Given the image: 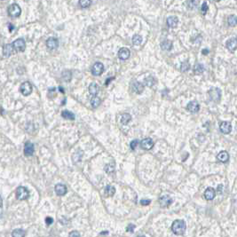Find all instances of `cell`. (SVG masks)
<instances>
[{
	"mask_svg": "<svg viewBox=\"0 0 237 237\" xmlns=\"http://www.w3.org/2000/svg\"><path fill=\"white\" fill-rule=\"evenodd\" d=\"M69 236H80V234L77 231H73V232L69 233Z\"/></svg>",
	"mask_w": 237,
	"mask_h": 237,
	"instance_id": "obj_44",
	"label": "cell"
},
{
	"mask_svg": "<svg viewBox=\"0 0 237 237\" xmlns=\"http://www.w3.org/2000/svg\"><path fill=\"white\" fill-rule=\"evenodd\" d=\"M104 71V66L102 63L100 62H96L93 64V66L92 67V74L93 76L99 77L100 76Z\"/></svg>",
	"mask_w": 237,
	"mask_h": 237,
	"instance_id": "obj_7",
	"label": "cell"
},
{
	"mask_svg": "<svg viewBox=\"0 0 237 237\" xmlns=\"http://www.w3.org/2000/svg\"><path fill=\"white\" fill-rule=\"evenodd\" d=\"M15 52L14 48L13 46V44H5L4 47H3V54L5 57H9L11 56L12 54H13Z\"/></svg>",
	"mask_w": 237,
	"mask_h": 237,
	"instance_id": "obj_10",
	"label": "cell"
},
{
	"mask_svg": "<svg viewBox=\"0 0 237 237\" xmlns=\"http://www.w3.org/2000/svg\"><path fill=\"white\" fill-rule=\"evenodd\" d=\"M227 22H228V25H229V26H235L237 23L236 16H235V15H230V16H228V18H227Z\"/></svg>",
	"mask_w": 237,
	"mask_h": 237,
	"instance_id": "obj_31",
	"label": "cell"
},
{
	"mask_svg": "<svg viewBox=\"0 0 237 237\" xmlns=\"http://www.w3.org/2000/svg\"><path fill=\"white\" fill-rule=\"evenodd\" d=\"M172 202H173L172 198L168 195H163L159 198V203L161 207H168L172 203Z\"/></svg>",
	"mask_w": 237,
	"mask_h": 237,
	"instance_id": "obj_8",
	"label": "cell"
},
{
	"mask_svg": "<svg viewBox=\"0 0 237 237\" xmlns=\"http://www.w3.org/2000/svg\"><path fill=\"white\" fill-rule=\"evenodd\" d=\"M215 196H216V191L212 187H208L205 190V192H204V197L208 201L213 200L214 197H215Z\"/></svg>",
	"mask_w": 237,
	"mask_h": 237,
	"instance_id": "obj_19",
	"label": "cell"
},
{
	"mask_svg": "<svg viewBox=\"0 0 237 237\" xmlns=\"http://www.w3.org/2000/svg\"><path fill=\"white\" fill-rule=\"evenodd\" d=\"M208 53H209V50H207V49H204V50L202 51V53H203V54H207Z\"/></svg>",
	"mask_w": 237,
	"mask_h": 237,
	"instance_id": "obj_47",
	"label": "cell"
},
{
	"mask_svg": "<svg viewBox=\"0 0 237 237\" xmlns=\"http://www.w3.org/2000/svg\"><path fill=\"white\" fill-rule=\"evenodd\" d=\"M46 46L50 50H54L59 46V41L55 38H50L46 41Z\"/></svg>",
	"mask_w": 237,
	"mask_h": 237,
	"instance_id": "obj_13",
	"label": "cell"
},
{
	"mask_svg": "<svg viewBox=\"0 0 237 237\" xmlns=\"http://www.w3.org/2000/svg\"><path fill=\"white\" fill-rule=\"evenodd\" d=\"M83 151L82 150H78V151H77L74 155H73V156H72V158H73V163H77L78 162H80L81 161V158H82V156H83Z\"/></svg>",
	"mask_w": 237,
	"mask_h": 237,
	"instance_id": "obj_27",
	"label": "cell"
},
{
	"mask_svg": "<svg viewBox=\"0 0 237 237\" xmlns=\"http://www.w3.org/2000/svg\"><path fill=\"white\" fill-rule=\"evenodd\" d=\"M203 71H204V67L201 63H197L194 67V73L196 75H201L202 73H203Z\"/></svg>",
	"mask_w": 237,
	"mask_h": 237,
	"instance_id": "obj_26",
	"label": "cell"
},
{
	"mask_svg": "<svg viewBox=\"0 0 237 237\" xmlns=\"http://www.w3.org/2000/svg\"><path fill=\"white\" fill-rule=\"evenodd\" d=\"M161 48L164 51H171L172 48V42L170 40H164L161 44Z\"/></svg>",
	"mask_w": 237,
	"mask_h": 237,
	"instance_id": "obj_23",
	"label": "cell"
},
{
	"mask_svg": "<svg viewBox=\"0 0 237 237\" xmlns=\"http://www.w3.org/2000/svg\"><path fill=\"white\" fill-rule=\"evenodd\" d=\"M108 235V232H101V233H100V235Z\"/></svg>",
	"mask_w": 237,
	"mask_h": 237,
	"instance_id": "obj_45",
	"label": "cell"
},
{
	"mask_svg": "<svg viewBox=\"0 0 237 237\" xmlns=\"http://www.w3.org/2000/svg\"><path fill=\"white\" fill-rule=\"evenodd\" d=\"M32 90H33V87L29 82H24L20 87V91L24 96H28L29 94H31Z\"/></svg>",
	"mask_w": 237,
	"mask_h": 237,
	"instance_id": "obj_6",
	"label": "cell"
},
{
	"mask_svg": "<svg viewBox=\"0 0 237 237\" xmlns=\"http://www.w3.org/2000/svg\"><path fill=\"white\" fill-rule=\"evenodd\" d=\"M132 43L134 45H140L142 43V37L140 35H134L132 38Z\"/></svg>",
	"mask_w": 237,
	"mask_h": 237,
	"instance_id": "obj_35",
	"label": "cell"
},
{
	"mask_svg": "<svg viewBox=\"0 0 237 237\" xmlns=\"http://www.w3.org/2000/svg\"><path fill=\"white\" fill-rule=\"evenodd\" d=\"M140 146L142 149L145 150H150L153 146H154V141L152 140V139L150 138H146L144 140H141L140 142Z\"/></svg>",
	"mask_w": 237,
	"mask_h": 237,
	"instance_id": "obj_9",
	"label": "cell"
},
{
	"mask_svg": "<svg viewBox=\"0 0 237 237\" xmlns=\"http://www.w3.org/2000/svg\"><path fill=\"white\" fill-rule=\"evenodd\" d=\"M150 202H151V201H150V200H148V199H142V200L140 201V204H141V205H143V206L149 205V204H150Z\"/></svg>",
	"mask_w": 237,
	"mask_h": 237,
	"instance_id": "obj_42",
	"label": "cell"
},
{
	"mask_svg": "<svg viewBox=\"0 0 237 237\" xmlns=\"http://www.w3.org/2000/svg\"><path fill=\"white\" fill-rule=\"evenodd\" d=\"M54 190H55V193L60 196L66 195L67 191V186L64 184H57L54 187Z\"/></svg>",
	"mask_w": 237,
	"mask_h": 237,
	"instance_id": "obj_14",
	"label": "cell"
},
{
	"mask_svg": "<svg viewBox=\"0 0 237 237\" xmlns=\"http://www.w3.org/2000/svg\"><path fill=\"white\" fill-rule=\"evenodd\" d=\"M112 79H114V77H111L110 79H107V82H106V85H107V84L108 83H110V80H112Z\"/></svg>",
	"mask_w": 237,
	"mask_h": 237,
	"instance_id": "obj_46",
	"label": "cell"
},
{
	"mask_svg": "<svg viewBox=\"0 0 237 237\" xmlns=\"http://www.w3.org/2000/svg\"><path fill=\"white\" fill-rule=\"evenodd\" d=\"M61 117H63V118L65 119H68V120H75V115L72 113V112H70V111H68V110H64V111H62L61 112Z\"/></svg>",
	"mask_w": 237,
	"mask_h": 237,
	"instance_id": "obj_25",
	"label": "cell"
},
{
	"mask_svg": "<svg viewBox=\"0 0 237 237\" xmlns=\"http://www.w3.org/2000/svg\"><path fill=\"white\" fill-rule=\"evenodd\" d=\"M186 223L184 220L182 219H176L173 221V223L171 225V231L173 232V234L177 235H184L185 231H186Z\"/></svg>",
	"mask_w": 237,
	"mask_h": 237,
	"instance_id": "obj_1",
	"label": "cell"
},
{
	"mask_svg": "<svg viewBox=\"0 0 237 237\" xmlns=\"http://www.w3.org/2000/svg\"><path fill=\"white\" fill-rule=\"evenodd\" d=\"M237 47V41L235 38H232L229 40H227L226 42V48L231 51V52H235L236 50Z\"/></svg>",
	"mask_w": 237,
	"mask_h": 237,
	"instance_id": "obj_18",
	"label": "cell"
},
{
	"mask_svg": "<svg viewBox=\"0 0 237 237\" xmlns=\"http://www.w3.org/2000/svg\"><path fill=\"white\" fill-rule=\"evenodd\" d=\"M3 1H5V0H3Z\"/></svg>",
	"mask_w": 237,
	"mask_h": 237,
	"instance_id": "obj_51",
	"label": "cell"
},
{
	"mask_svg": "<svg viewBox=\"0 0 237 237\" xmlns=\"http://www.w3.org/2000/svg\"><path fill=\"white\" fill-rule=\"evenodd\" d=\"M130 54H131L130 50H129L128 48H126V47H123V48H121L118 51L119 59L122 60V61H125V60L129 59Z\"/></svg>",
	"mask_w": 237,
	"mask_h": 237,
	"instance_id": "obj_11",
	"label": "cell"
},
{
	"mask_svg": "<svg viewBox=\"0 0 237 237\" xmlns=\"http://www.w3.org/2000/svg\"><path fill=\"white\" fill-rule=\"evenodd\" d=\"M145 84L146 86L152 87L156 84V79L154 78L153 77H147L146 78H145Z\"/></svg>",
	"mask_w": 237,
	"mask_h": 237,
	"instance_id": "obj_34",
	"label": "cell"
},
{
	"mask_svg": "<svg viewBox=\"0 0 237 237\" xmlns=\"http://www.w3.org/2000/svg\"><path fill=\"white\" fill-rule=\"evenodd\" d=\"M92 5V0H79V5L82 8H88Z\"/></svg>",
	"mask_w": 237,
	"mask_h": 237,
	"instance_id": "obj_33",
	"label": "cell"
},
{
	"mask_svg": "<svg viewBox=\"0 0 237 237\" xmlns=\"http://www.w3.org/2000/svg\"><path fill=\"white\" fill-rule=\"evenodd\" d=\"M3 205V200H2V197L0 196V207H2Z\"/></svg>",
	"mask_w": 237,
	"mask_h": 237,
	"instance_id": "obj_48",
	"label": "cell"
},
{
	"mask_svg": "<svg viewBox=\"0 0 237 237\" xmlns=\"http://www.w3.org/2000/svg\"><path fill=\"white\" fill-rule=\"evenodd\" d=\"M199 4V0H187L186 1V6L188 7V9H194L196 8Z\"/></svg>",
	"mask_w": 237,
	"mask_h": 237,
	"instance_id": "obj_30",
	"label": "cell"
},
{
	"mask_svg": "<svg viewBox=\"0 0 237 237\" xmlns=\"http://www.w3.org/2000/svg\"><path fill=\"white\" fill-rule=\"evenodd\" d=\"M189 68H190V64H189L188 61H184V62L181 64V67H180V70H181L182 72H186V71L189 70Z\"/></svg>",
	"mask_w": 237,
	"mask_h": 237,
	"instance_id": "obj_38",
	"label": "cell"
},
{
	"mask_svg": "<svg viewBox=\"0 0 237 237\" xmlns=\"http://www.w3.org/2000/svg\"><path fill=\"white\" fill-rule=\"evenodd\" d=\"M219 129L224 134H229L232 132V125L228 122H222L219 125Z\"/></svg>",
	"mask_w": 237,
	"mask_h": 237,
	"instance_id": "obj_15",
	"label": "cell"
},
{
	"mask_svg": "<svg viewBox=\"0 0 237 237\" xmlns=\"http://www.w3.org/2000/svg\"><path fill=\"white\" fill-rule=\"evenodd\" d=\"M132 89L135 93L140 94L144 91V85L140 82H133L132 84Z\"/></svg>",
	"mask_w": 237,
	"mask_h": 237,
	"instance_id": "obj_16",
	"label": "cell"
},
{
	"mask_svg": "<svg viewBox=\"0 0 237 237\" xmlns=\"http://www.w3.org/2000/svg\"><path fill=\"white\" fill-rule=\"evenodd\" d=\"M71 77H72V75L69 70H66V71L62 72V78L65 82H69L71 80Z\"/></svg>",
	"mask_w": 237,
	"mask_h": 237,
	"instance_id": "obj_36",
	"label": "cell"
},
{
	"mask_svg": "<svg viewBox=\"0 0 237 237\" xmlns=\"http://www.w3.org/2000/svg\"><path fill=\"white\" fill-rule=\"evenodd\" d=\"M9 26H10V31H12V30H13V26H12L11 24H10Z\"/></svg>",
	"mask_w": 237,
	"mask_h": 237,
	"instance_id": "obj_49",
	"label": "cell"
},
{
	"mask_svg": "<svg viewBox=\"0 0 237 237\" xmlns=\"http://www.w3.org/2000/svg\"><path fill=\"white\" fill-rule=\"evenodd\" d=\"M21 13V9L17 4H13L8 7V14L13 18L19 17Z\"/></svg>",
	"mask_w": 237,
	"mask_h": 237,
	"instance_id": "obj_4",
	"label": "cell"
},
{
	"mask_svg": "<svg viewBox=\"0 0 237 237\" xmlns=\"http://www.w3.org/2000/svg\"><path fill=\"white\" fill-rule=\"evenodd\" d=\"M178 23H179V19L175 16H170L168 19H167V25L168 27H170L171 28H176L178 26Z\"/></svg>",
	"mask_w": 237,
	"mask_h": 237,
	"instance_id": "obj_20",
	"label": "cell"
},
{
	"mask_svg": "<svg viewBox=\"0 0 237 237\" xmlns=\"http://www.w3.org/2000/svg\"><path fill=\"white\" fill-rule=\"evenodd\" d=\"M15 196H16V198L18 200L24 201V200H27L28 198V196H29V192H28V190L27 189L25 186H19L16 189Z\"/></svg>",
	"mask_w": 237,
	"mask_h": 237,
	"instance_id": "obj_2",
	"label": "cell"
},
{
	"mask_svg": "<svg viewBox=\"0 0 237 237\" xmlns=\"http://www.w3.org/2000/svg\"><path fill=\"white\" fill-rule=\"evenodd\" d=\"M104 193H105L106 196H113L114 195H115V193H116V189H115V187L114 186H107L105 187V190H104Z\"/></svg>",
	"mask_w": 237,
	"mask_h": 237,
	"instance_id": "obj_24",
	"label": "cell"
},
{
	"mask_svg": "<svg viewBox=\"0 0 237 237\" xmlns=\"http://www.w3.org/2000/svg\"><path fill=\"white\" fill-rule=\"evenodd\" d=\"M45 223L47 225H52L53 223V218H50V217H47V218H45Z\"/></svg>",
	"mask_w": 237,
	"mask_h": 237,
	"instance_id": "obj_43",
	"label": "cell"
},
{
	"mask_svg": "<svg viewBox=\"0 0 237 237\" xmlns=\"http://www.w3.org/2000/svg\"><path fill=\"white\" fill-rule=\"evenodd\" d=\"M25 235H26V233L22 229H15L12 233V235L13 237H23L25 236Z\"/></svg>",
	"mask_w": 237,
	"mask_h": 237,
	"instance_id": "obj_32",
	"label": "cell"
},
{
	"mask_svg": "<svg viewBox=\"0 0 237 237\" xmlns=\"http://www.w3.org/2000/svg\"><path fill=\"white\" fill-rule=\"evenodd\" d=\"M217 158L219 162L221 163H226L229 159V155L226 151H221L218 154L217 156Z\"/></svg>",
	"mask_w": 237,
	"mask_h": 237,
	"instance_id": "obj_21",
	"label": "cell"
},
{
	"mask_svg": "<svg viewBox=\"0 0 237 237\" xmlns=\"http://www.w3.org/2000/svg\"><path fill=\"white\" fill-rule=\"evenodd\" d=\"M208 10H209V6L207 5V3L204 2V3L202 5V7H201V13H202V15H206Z\"/></svg>",
	"mask_w": 237,
	"mask_h": 237,
	"instance_id": "obj_37",
	"label": "cell"
},
{
	"mask_svg": "<svg viewBox=\"0 0 237 237\" xmlns=\"http://www.w3.org/2000/svg\"><path fill=\"white\" fill-rule=\"evenodd\" d=\"M134 229H135V225L133 224L128 225L127 227H126V231H127V232H131V233H133V232H134Z\"/></svg>",
	"mask_w": 237,
	"mask_h": 237,
	"instance_id": "obj_41",
	"label": "cell"
},
{
	"mask_svg": "<svg viewBox=\"0 0 237 237\" xmlns=\"http://www.w3.org/2000/svg\"><path fill=\"white\" fill-rule=\"evenodd\" d=\"M212 1H215V2H219L220 0H212Z\"/></svg>",
	"mask_w": 237,
	"mask_h": 237,
	"instance_id": "obj_50",
	"label": "cell"
},
{
	"mask_svg": "<svg viewBox=\"0 0 237 237\" xmlns=\"http://www.w3.org/2000/svg\"><path fill=\"white\" fill-rule=\"evenodd\" d=\"M24 155L26 156H33L34 152H35V146L31 143V142H27L24 146Z\"/></svg>",
	"mask_w": 237,
	"mask_h": 237,
	"instance_id": "obj_12",
	"label": "cell"
},
{
	"mask_svg": "<svg viewBox=\"0 0 237 237\" xmlns=\"http://www.w3.org/2000/svg\"><path fill=\"white\" fill-rule=\"evenodd\" d=\"M114 170H115V164H114V163H109V164H107L105 166V171L106 172H107V173H111L112 171H114Z\"/></svg>",
	"mask_w": 237,
	"mask_h": 237,
	"instance_id": "obj_39",
	"label": "cell"
},
{
	"mask_svg": "<svg viewBox=\"0 0 237 237\" xmlns=\"http://www.w3.org/2000/svg\"><path fill=\"white\" fill-rule=\"evenodd\" d=\"M186 109L191 113H197L200 109V106L197 101H190L186 106Z\"/></svg>",
	"mask_w": 237,
	"mask_h": 237,
	"instance_id": "obj_17",
	"label": "cell"
},
{
	"mask_svg": "<svg viewBox=\"0 0 237 237\" xmlns=\"http://www.w3.org/2000/svg\"><path fill=\"white\" fill-rule=\"evenodd\" d=\"M131 120H132V117H131V115L128 114V113H125V114H123V115L122 116L121 123H122L123 124L126 125V124L129 123V122H130Z\"/></svg>",
	"mask_w": 237,
	"mask_h": 237,
	"instance_id": "obj_29",
	"label": "cell"
},
{
	"mask_svg": "<svg viewBox=\"0 0 237 237\" xmlns=\"http://www.w3.org/2000/svg\"><path fill=\"white\" fill-rule=\"evenodd\" d=\"M100 102H101V100L99 97H97V96H93L92 98V100H91V105H92L93 108L98 107L100 105Z\"/></svg>",
	"mask_w": 237,
	"mask_h": 237,
	"instance_id": "obj_28",
	"label": "cell"
},
{
	"mask_svg": "<svg viewBox=\"0 0 237 237\" xmlns=\"http://www.w3.org/2000/svg\"><path fill=\"white\" fill-rule=\"evenodd\" d=\"M209 96L211 100L214 102H219L221 99V91L217 87H212L209 90Z\"/></svg>",
	"mask_w": 237,
	"mask_h": 237,
	"instance_id": "obj_3",
	"label": "cell"
},
{
	"mask_svg": "<svg viewBox=\"0 0 237 237\" xmlns=\"http://www.w3.org/2000/svg\"><path fill=\"white\" fill-rule=\"evenodd\" d=\"M99 91H100V88H99V85L96 83H92L89 85V92L92 96H96L98 94Z\"/></svg>",
	"mask_w": 237,
	"mask_h": 237,
	"instance_id": "obj_22",
	"label": "cell"
},
{
	"mask_svg": "<svg viewBox=\"0 0 237 237\" xmlns=\"http://www.w3.org/2000/svg\"><path fill=\"white\" fill-rule=\"evenodd\" d=\"M138 144H139V140H132V142H131V144H130L131 149H132V150H135V148L138 146Z\"/></svg>",
	"mask_w": 237,
	"mask_h": 237,
	"instance_id": "obj_40",
	"label": "cell"
},
{
	"mask_svg": "<svg viewBox=\"0 0 237 237\" xmlns=\"http://www.w3.org/2000/svg\"><path fill=\"white\" fill-rule=\"evenodd\" d=\"M13 46L15 52H24L26 49V43L24 39L18 38L13 43Z\"/></svg>",
	"mask_w": 237,
	"mask_h": 237,
	"instance_id": "obj_5",
	"label": "cell"
}]
</instances>
